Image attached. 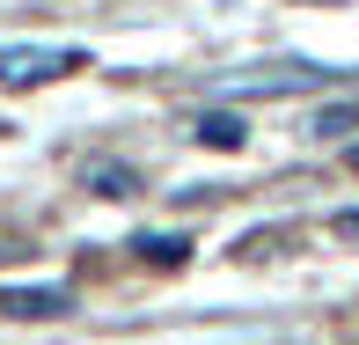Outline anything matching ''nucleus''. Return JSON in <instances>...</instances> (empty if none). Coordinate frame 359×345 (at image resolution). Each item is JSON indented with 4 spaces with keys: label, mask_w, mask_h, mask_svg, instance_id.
I'll use <instances>...</instances> for the list:
<instances>
[{
    "label": "nucleus",
    "mask_w": 359,
    "mask_h": 345,
    "mask_svg": "<svg viewBox=\"0 0 359 345\" xmlns=\"http://www.w3.org/2000/svg\"><path fill=\"white\" fill-rule=\"evenodd\" d=\"M88 67V52H74V44H0V89H44V81L59 74H81Z\"/></svg>",
    "instance_id": "f257e3e1"
},
{
    "label": "nucleus",
    "mask_w": 359,
    "mask_h": 345,
    "mask_svg": "<svg viewBox=\"0 0 359 345\" xmlns=\"http://www.w3.org/2000/svg\"><path fill=\"white\" fill-rule=\"evenodd\" d=\"M330 74H316V67H286V74H242V81H227V96H286V89H323Z\"/></svg>",
    "instance_id": "7ed1b4c3"
},
{
    "label": "nucleus",
    "mask_w": 359,
    "mask_h": 345,
    "mask_svg": "<svg viewBox=\"0 0 359 345\" xmlns=\"http://www.w3.org/2000/svg\"><path fill=\"white\" fill-rule=\"evenodd\" d=\"M133 250L147 257V265H184V257H191V242H184V235H140Z\"/></svg>",
    "instance_id": "423d86ee"
},
{
    "label": "nucleus",
    "mask_w": 359,
    "mask_h": 345,
    "mask_svg": "<svg viewBox=\"0 0 359 345\" xmlns=\"http://www.w3.org/2000/svg\"><path fill=\"white\" fill-rule=\"evenodd\" d=\"M337 235H359V213H345V221H337Z\"/></svg>",
    "instance_id": "6e6552de"
},
{
    "label": "nucleus",
    "mask_w": 359,
    "mask_h": 345,
    "mask_svg": "<svg viewBox=\"0 0 359 345\" xmlns=\"http://www.w3.org/2000/svg\"><path fill=\"white\" fill-rule=\"evenodd\" d=\"M198 140H205V147H220V155H235V147L250 140V125L227 118V110H205V118H198Z\"/></svg>",
    "instance_id": "39448f33"
},
{
    "label": "nucleus",
    "mask_w": 359,
    "mask_h": 345,
    "mask_svg": "<svg viewBox=\"0 0 359 345\" xmlns=\"http://www.w3.org/2000/svg\"><path fill=\"white\" fill-rule=\"evenodd\" d=\"M67 308H74L67 287H0V316L37 323V316H67Z\"/></svg>",
    "instance_id": "f03ea898"
},
{
    "label": "nucleus",
    "mask_w": 359,
    "mask_h": 345,
    "mask_svg": "<svg viewBox=\"0 0 359 345\" xmlns=\"http://www.w3.org/2000/svg\"><path fill=\"white\" fill-rule=\"evenodd\" d=\"M352 125H359V103H337V110H323V118H316V133L337 140V133H352Z\"/></svg>",
    "instance_id": "0eeeda50"
},
{
    "label": "nucleus",
    "mask_w": 359,
    "mask_h": 345,
    "mask_svg": "<svg viewBox=\"0 0 359 345\" xmlns=\"http://www.w3.org/2000/svg\"><path fill=\"white\" fill-rule=\"evenodd\" d=\"M88 191L95 199H140V169H125V162H88Z\"/></svg>",
    "instance_id": "20e7f679"
}]
</instances>
